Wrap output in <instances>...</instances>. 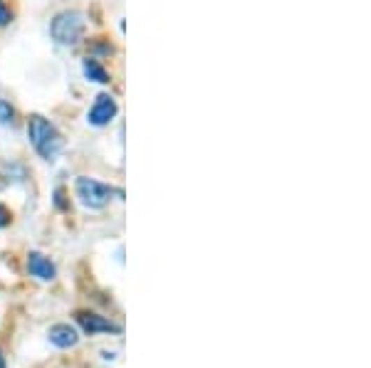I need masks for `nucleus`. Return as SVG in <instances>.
Returning <instances> with one entry per match:
<instances>
[{
    "label": "nucleus",
    "instance_id": "nucleus-2",
    "mask_svg": "<svg viewBox=\"0 0 371 368\" xmlns=\"http://www.w3.org/2000/svg\"><path fill=\"white\" fill-rule=\"evenodd\" d=\"M50 35L60 45H75L84 35V15L77 10H65L55 15L52 25H50Z\"/></svg>",
    "mask_w": 371,
    "mask_h": 368
},
{
    "label": "nucleus",
    "instance_id": "nucleus-3",
    "mask_svg": "<svg viewBox=\"0 0 371 368\" xmlns=\"http://www.w3.org/2000/svg\"><path fill=\"white\" fill-rule=\"evenodd\" d=\"M77 188V198L82 201V206L92 208V210H99V208H104L107 203L112 201V193L114 190L109 188V185H104L102 181H94V178H77L75 183Z\"/></svg>",
    "mask_w": 371,
    "mask_h": 368
},
{
    "label": "nucleus",
    "instance_id": "nucleus-11",
    "mask_svg": "<svg viewBox=\"0 0 371 368\" xmlns=\"http://www.w3.org/2000/svg\"><path fill=\"white\" fill-rule=\"evenodd\" d=\"M8 20H10V15H8L6 6H3V0H0V25H8Z\"/></svg>",
    "mask_w": 371,
    "mask_h": 368
},
{
    "label": "nucleus",
    "instance_id": "nucleus-9",
    "mask_svg": "<svg viewBox=\"0 0 371 368\" xmlns=\"http://www.w3.org/2000/svg\"><path fill=\"white\" fill-rule=\"evenodd\" d=\"M10 121H13V109H10V104L0 99V124H10Z\"/></svg>",
    "mask_w": 371,
    "mask_h": 368
},
{
    "label": "nucleus",
    "instance_id": "nucleus-10",
    "mask_svg": "<svg viewBox=\"0 0 371 368\" xmlns=\"http://www.w3.org/2000/svg\"><path fill=\"white\" fill-rule=\"evenodd\" d=\"M8 222H10V213H8L6 208L0 206V228H6Z\"/></svg>",
    "mask_w": 371,
    "mask_h": 368
},
{
    "label": "nucleus",
    "instance_id": "nucleus-6",
    "mask_svg": "<svg viewBox=\"0 0 371 368\" xmlns=\"http://www.w3.org/2000/svg\"><path fill=\"white\" fill-rule=\"evenodd\" d=\"M47 336H50V344L57 348H72V346H77V342H80V334H77L70 324H55L52 329H50Z\"/></svg>",
    "mask_w": 371,
    "mask_h": 368
},
{
    "label": "nucleus",
    "instance_id": "nucleus-7",
    "mask_svg": "<svg viewBox=\"0 0 371 368\" xmlns=\"http://www.w3.org/2000/svg\"><path fill=\"white\" fill-rule=\"evenodd\" d=\"M77 321L82 326L87 334H97V331H119V326H114L112 321H107L99 314H89V312H80L77 314Z\"/></svg>",
    "mask_w": 371,
    "mask_h": 368
},
{
    "label": "nucleus",
    "instance_id": "nucleus-4",
    "mask_svg": "<svg viewBox=\"0 0 371 368\" xmlns=\"http://www.w3.org/2000/svg\"><path fill=\"white\" fill-rule=\"evenodd\" d=\"M116 116V102L112 94H99L97 99H94L92 109H89V124L92 126H107L112 119Z\"/></svg>",
    "mask_w": 371,
    "mask_h": 368
},
{
    "label": "nucleus",
    "instance_id": "nucleus-5",
    "mask_svg": "<svg viewBox=\"0 0 371 368\" xmlns=\"http://www.w3.org/2000/svg\"><path fill=\"white\" fill-rule=\"evenodd\" d=\"M28 272L33 277H38V279H43V282H52L57 277V270H55V265L45 257V254H40V252H30V257H28Z\"/></svg>",
    "mask_w": 371,
    "mask_h": 368
},
{
    "label": "nucleus",
    "instance_id": "nucleus-12",
    "mask_svg": "<svg viewBox=\"0 0 371 368\" xmlns=\"http://www.w3.org/2000/svg\"><path fill=\"white\" fill-rule=\"evenodd\" d=\"M0 368H6V358H3V353H0Z\"/></svg>",
    "mask_w": 371,
    "mask_h": 368
},
{
    "label": "nucleus",
    "instance_id": "nucleus-8",
    "mask_svg": "<svg viewBox=\"0 0 371 368\" xmlns=\"http://www.w3.org/2000/svg\"><path fill=\"white\" fill-rule=\"evenodd\" d=\"M82 72H84V77H87V79L99 82V84H107V82H109V75H107V70H104V67L99 65L97 60H84Z\"/></svg>",
    "mask_w": 371,
    "mask_h": 368
},
{
    "label": "nucleus",
    "instance_id": "nucleus-1",
    "mask_svg": "<svg viewBox=\"0 0 371 368\" xmlns=\"http://www.w3.org/2000/svg\"><path fill=\"white\" fill-rule=\"evenodd\" d=\"M28 136H30V144L35 146V151H38L43 158H47V161L50 158H55L57 153L65 148V139H62V134L50 124L47 119H43V116H30Z\"/></svg>",
    "mask_w": 371,
    "mask_h": 368
}]
</instances>
